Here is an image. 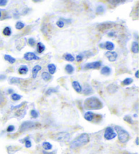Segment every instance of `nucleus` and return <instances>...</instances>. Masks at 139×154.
<instances>
[{
	"instance_id": "9d476101",
	"label": "nucleus",
	"mask_w": 139,
	"mask_h": 154,
	"mask_svg": "<svg viewBox=\"0 0 139 154\" xmlns=\"http://www.w3.org/2000/svg\"><path fill=\"white\" fill-rule=\"evenodd\" d=\"M72 87H73V89L76 90L77 92H78V93H81L82 92V87L81 86V84H79V82L77 81H73L72 82Z\"/></svg>"
},
{
	"instance_id": "603ef678",
	"label": "nucleus",
	"mask_w": 139,
	"mask_h": 154,
	"mask_svg": "<svg viewBox=\"0 0 139 154\" xmlns=\"http://www.w3.org/2000/svg\"><path fill=\"white\" fill-rule=\"evenodd\" d=\"M126 154H132V153H126Z\"/></svg>"
},
{
	"instance_id": "3c124183",
	"label": "nucleus",
	"mask_w": 139,
	"mask_h": 154,
	"mask_svg": "<svg viewBox=\"0 0 139 154\" xmlns=\"http://www.w3.org/2000/svg\"><path fill=\"white\" fill-rule=\"evenodd\" d=\"M34 2H41L42 1H37V0H36H36H35V1H33Z\"/></svg>"
},
{
	"instance_id": "c756f323",
	"label": "nucleus",
	"mask_w": 139,
	"mask_h": 154,
	"mask_svg": "<svg viewBox=\"0 0 139 154\" xmlns=\"http://www.w3.org/2000/svg\"><path fill=\"white\" fill-rule=\"evenodd\" d=\"M105 7L103 5H99V6H98L97 9H96V12L97 13V14H102L104 12H105Z\"/></svg>"
},
{
	"instance_id": "aec40b11",
	"label": "nucleus",
	"mask_w": 139,
	"mask_h": 154,
	"mask_svg": "<svg viewBox=\"0 0 139 154\" xmlns=\"http://www.w3.org/2000/svg\"><path fill=\"white\" fill-rule=\"evenodd\" d=\"M4 59L6 61H8V63H10V64H14V63L16 62V58L12 57V56H10L9 54H5Z\"/></svg>"
},
{
	"instance_id": "2eb2a0df",
	"label": "nucleus",
	"mask_w": 139,
	"mask_h": 154,
	"mask_svg": "<svg viewBox=\"0 0 139 154\" xmlns=\"http://www.w3.org/2000/svg\"><path fill=\"white\" fill-rule=\"evenodd\" d=\"M29 71V68L26 65H21L20 67L18 69V73H19L20 75H25L28 73Z\"/></svg>"
},
{
	"instance_id": "473e14b6",
	"label": "nucleus",
	"mask_w": 139,
	"mask_h": 154,
	"mask_svg": "<svg viewBox=\"0 0 139 154\" xmlns=\"http://www.w3.org/2000/svg\"><path fill=\"white\" fill-rule=\"evenodd\" d=\"M31 116L33 118H37L39 117V113L36 110L33 109L31 111Z\"/></svg>"
},
{
	"instance_id": "49530a36",
	"label": "nucleus",
	"mask_w": 139,
	"mask_h": 154,
	"mask_svg": "<svg viewBox=\"0 0 139 154\" xmlns=\"http://www.w3.org/2000/svg\"><path fill=\"white\" fill-rule=\"evenodd\" d=\"M8 94H13L14 93V90H13V89H8Z\"/></svg>"
},
{
	"instance_id": "7ed1b4c3",
	"label": "nucleus",
	"mask_w": 139,
	"mask_h": 154,
	"mask_svg": "<svg viewBox=\"0 0 139 154\" xmlns=\"http://www.w3.org/2000/svg\"><path fill=\"white\" fill-rule=\"evenodd\" d=\"M115 130L117 132L116 134H117V136H118L119 140L122 143H125L129 140L130 134L125 130L119 126H115Z\"/></svg>"
},
{
	"instance_id": "72a5a7b5",
	"label": "nucleus",
	"mask_w": 139,
	"mask_h": 154,
	"mask_svg": "<svg viewBox=\"0 0 139 154\" xmlns=\"http://www.w3.org/2000/svg\"><path fill=\"white\" fill-rule=\"evenodd\" d=\"M28 44H29V46H34L35 44H36V40H35V39L33 38H29V39H28Z\"/></svg>"
},
{
	"instance_id": "39448f33",
	"label": "nucleus",
	"mask_w": 139,
	"mask_h": 154,
	"mask_svg": "<svg viewBox=\"0 0 139 154\" xmlns=\"http://www.w3.org/2000/svg\"><path fill=\"white\" fill-rule=\"evenodd\" d=\"M116 137L117 134L116 132H115L113 128H111V127H107V128L105 129V134H104V137H105V139L110 140L115 139Z\"/></svg>"
},
{
	"instance_id": "cd10ccee",
	"label": "nucleus",
	"mask_w": 139,
	"mask_h": 154,
	"mask_svg": "<svg viewBox=\"0 0 139 154\" xmlns=\"http://www.w3.org/2000/svg\"><path fill=\"white\" fill-rule=\"evenodd\" d=\"M132 82H133L132 78H125L124 80L122 82V84L123 86H129V85L132 84Z\"/></svg>"
},
{
	"instance_id": "bb28decb",
	"label": "nucleus",
	"mask_w": 139,
	"mask_h": 154,
	"mask_svg": "<svg viewBox=\"0 0 139 154\" xmlns=\"http://www.w3.org/2000/svg\"><path fill=\"white\" fill-rule=\"evenodd\" d=\"M3 34L5 36H10L12 34V29L9 26L5 27L3 30Z\"/></svg>"
},
{
	"instance_id": "c03bdc74",
	"label": "nucleus",
	"mask_w": 139,
	"mask_h": 154,
	"mask_svg": "<svg viewBox=\"0 0 139 154\" xmlns=\"http://www.w3.org/2000/svg\"><path fill=\"white\" fill-rule=\"evenodd\" d=\"M25 104V103H21L20 105H17V106H15V107H12V109H18V108H20V107H22V106Z\"/></svg>"
},
{
	"instance_id": "1a4fd4ad",
	"label": "nucleus",
	"mask_w": 139,
	"mask_h": 154,
	"mask_svg": "<svg viewBox=\"0 0 139 154\" xmlns=\"http://www.w3.org/2000/svg\"><path fill=\"white\" fill-rule=\"evenodd\" d=\"M69 133L67 132H60L57 134V140H59V141H63V140H65L66 139H68L69 138Z\"/></svg>"
},
{
	"instance_id": "423d86ee",
	"label": "nucleus",
	"mask_w": 139,
	"mask_h": 154,
	"mask_svg": "<svg viewBox=\"0 0 139 154\" xmlns=\"http://www.w3.org/2000/svg\"><path fill=\"white\" fill-rule=\"evenodd\" d=\"M101 65H102V63L100 61H95V62L88 63L85 64L84 68L86 69H98L101 67Z\"/></svg>"
},
{
	"instance_id": "2f4dec72",
	"label": "nucleus",
	"mask_w": 139,
	"mask_h": 154,
	"mask_svg": "<svg viewBox=\"0 0 139 154\" xmlns=\"http://www.w3.org/2000/svg\"><path fill=\"white\" fill-rule=\"evenodd\" d=\"M57 91H58V90L56 88H50L47 90V91H46V92H45V94H46L47 95H50L52 93H55V92H57Z\"/></svg>"
},
{
	"instance_id": "ea45409f",
	"label": "nucleus",
	"mask_w": 139,
	"mask_h": 154,
	"mask_svg": "<svg viewBox=\"0 0 139 154\" xmlns=\"http://www.w3.org/2000/svg\"><path fill=\"white\" fill-rule=\"evenodd\" d=\"M14 129H15V127H14V126L10 125V126H9L7 128V132H13V131H14Z\"/></svg>"
},
{
	"instance_id": "8fccbe9b",
	"label": "nucleus",
	"mask_w": 139,
	"mask_h": 154,
	"mask_svg": "<svg viewBox=\"0 0 139 154\" xmlns=\"http://www.w3.org/2000/svg\"><path fill=\"white\" fill-rule=\"evenodd\" d=\"M2 17V11H1V10H0V19H1Z\"/></svg>"
},
{
	"instance_id": "a18cd8bd",
	"label": "nucleus",
	"mask_w": 139,
	"mask_h": 154,
	"mask_svg": "<svg viewBox=\"0 0 139 154\" xmlns=\"http://www.w3.org/2000/svg\"><path fill=\"white\" fill-rule=\"evenodd\" d=\"M107 35H109V37H113L116 35V33H115L114 31H111V32H109L107 33Z\"/></svg>"
},
{
	"instance_id": "7c9ffc66",
	"label": "nucleus",
	"mask_w": 139,
	"mask_h": 154,
	"mask_svg": "<svg viewBox=\"0 0 139 154\" xmlns=\"http://www.w3.org/2000/svg\"><path fill=\"white\" fill-rule=\"evenodd\" d=\"M12 99L14 100V101H17V100H19L21 99V98H22V96L21 95H19L18 94H16V93H13L11 96Z\"/></svg>"
},
{
	"instance_id": "a19ab883",
	"label": "nucleus",
	"mask_w": 139,
	"mask_h": 154,
	"mask_svg": "<svg viewBox=\"0 0 139 154\" xmlns=\"http://www.w3.org/2000/svg\"><path fill=\"white\" fill-rule=\"evenodd\" d=\"M8 4L7 0H0V6H5Z\"/></svg>"
},
{
	"instance_id": "4468645a",
	"label": "nucleus",
	"mask_w": 139,
	"mask_h": 154,
	"mask_svg": "<svg viewBox=\"0 0 139 154\" xmlns=\"http://www.w3.org/2000/svg\"><path fill=\"white\" fill-rule=\"evenodd\" d=\"M111 73V69L110 67H107V66H105V67H103L101 69L100 73L103 74L104 75H110Z\"/></svg>"
},
{
	"instance_id": "09e8293b",
	"label": "nucleus",
	"mask_w": 139,
	"mask_h": 154,
	"mask_svg": "<svg viewBox=\"0 0 139 154\" xmlns=\"http://www.w3.org/2000/svg\"><path fill=\"white\" fill-rule=\"evenodd\" d=\"M136 145H138V138H136Z\"/></svg>"
},
{
	"instance_id": "4c0bfd02",
	"label": "nucleus",
	"mask_w": 139,
	"mask_h": 154,
	"mask_svg": "<svg viewBox=\"0 0 139 154\" xmlns=\"http://www.w3.org/2000/svg\"><path fill=\"white\" fill-rule=\"evenodd\" d=\"M109 3H111V4H112V5H117V4H121V3H124L125 2V1H109L108 2Z\"/></svg>"
},
{
	"instance_id": "393cba45",
	"label": "nucleus",
	"mask_w": 139,
	"mask_h": 154,
	"mask_svg": "<svg viewBox=\"0 0 139 154\" xmlns=\"http://www.w3.org/2000/svg\"><path fill=\"white\" fill-rule=\"evenodd\" d=\"M64 58L66 61H69V62H73L75 60V58L72 54H69V53H66L65 55H64Z\"/></svg>"
},
{
	"instance_id": "79ce46f5",
	"label": "nucleus",
	"mask_w": 139,
	"mask_h": 154,
	"mask_svg": "<svg viewBox=\"0 0 139 154\" xmlns=\"http://www.w3.org/2000/svg\"><path fill=\"white\" fill-rule=\"evenodd\" d=\"M6 79V75H4V74H2V75H0V81L5 80Z\"/></svg>"
},
{
	"instance_id": "b1692460",
	"label": "nucleus",
	"mask_w": 139,
	"mask_h": 154,
	"mask_svg": "<svg viewBox=\"0 0 139 154\" xmlns=\"http://www.w3.org/2000/svg\"><path fill=\"white\" fill-rule=\"evenodd\" d=\"M42 147L45 150L48 151V150H51L52 149V145L49 142L45 141L42 143Z\"/></svg>"
},
{
	"instance_id": "ddd939ff",
	"label": "nucleus",
	"mask_w": 139,
	"mask_h": 154,
	"mask_svg": "<svg viewBox=\"0 0 139 154\" xmlns=\"http://www.w3.org/2000/svg\"><path fill=\"white\" fill-rule=\"evenodd\" d=\"M104 47H105L107 50H109V51H112V50H113L115 48V45L113 42L107 41L105 42V44H104Z\"/></svg>"
},
{
	"instance_id": "c85d7f7f",
	"label": "nucleus",
	"mask_w": 139,
	"mask_h": 154,
	"mask_svg": "<svg viewBox=\"0 0 139 154\" xmlns=\"http://www.w3.org/2000/svg\"><path fill=\"white\" fill-rule=\"evenodd\" d=\"M25 25L23 22H21V21H18V22L16 23L15 27L17 30H21V29H23L24 27H25Z\"/></svg>"
},
{
	"instance_id": "e433bc0d",
	"label": "nucleus",
	"mask_w": 139,
	"mask_h": 154,
	"mask_svg": "<svg viewBox=\"0 0 139 154\" xmlns=\"http://www.w3.org/2000/svg\"><path fill=\"white\" fill-rule=\"evenodd\" d=\"M124 120L125 122H128V123L130 124H133V121H132V118H130V117L129 116H126L124 117Z\"/></svg>"
},
{
	"instance_id": "58836bf2",
	"label": "nucleus",
	"mask_w": 139,
	"mask_h": 154,
	"mask_svg": "<svg viewBox=\"0 0 139 154\" xmlns=\"http://www.w3.org/2000/svg\"><path fill=\"white\" fill-rule=\"evenodd\" d=\"M31 146H32V144H31V140H29L28 139H26L25 140V147L26 148H30Z\"/></svg>"
},
{
	"instance_id": "37998d69",
	"label": "nucleus",
	"mask_w": 139,
	"mask_h": 154,
	"mask_svg": "<svg viewBox=\"0 0 139 154\" xmlns=\"http://www.w3.org/2000/svg\"><path fill=\"white\" fill-rule=\"evenodd\" d=\"M4 97L1 92H0V105L4 102Z\"/></svg>"
},
{
	"instance_id": "412c9836",
	"label": "nucleus",
	"mask_w": 139,
	"mask_h": 154,
	"mask_svg": "<svg viewBox=\"0 0 139 154\" xmlns=\"http://www.w3.org/2000/svg\"><path fill=\"white\" fill-rule=\"evenodd\" d=\"M42 78L44 79V81H49L50 79L52 78V75L48 72H46V71H44L42 73Z\"/></svg>"
},
{
	"instance_id": "20e7f679",
	"label": "nucleus",
	"mask_w": 139,
	"mask_h": 154,
	"mask_svg": "<svg viewBox=\"0 0 139 154\" xmlns=\"http://www.w3.org/2000/svg\"><path fill=\"white\" fill-rule=\"evenodd\" d=\"M38 125V123L31 121H26L23 122V123L21 124V126L19 128V132H23L26 131H29L30 129H33L36 128L37 126Z\"/></svg>"
},
{
	"instance_id": "de8ad7c7",
	"label": "nucleus",
	"mask_w": 139,
	"mask_h": 154,
	"mask_svg": "<svg viewBox=\"0 0 139 154\" xmlns=\"http://www.w3.org/2000/svg\"><path fill=\"white\" fill-rule=\"evenodd\" d=\"M135 77H136V78H137V79H138V78H139V77H138V70L136 71V73H135Z\"/></svg>"
},
{
	"instance_id": "f257e3e1",
	"label": "nucleus",
	"mask_w": 139,
	"mask_h": 154,
	"mask_svg": "<svg viewBox=\"0 0 139 154\" xmlns=\"http://www.w3.org/2000/svg\"><path fill=\"white\" fill-rule=\"evenodd\" d=\"M84 107L86 109H100L103 107V103L98 98L96 97H91L85 100Z\"/></svg>"
},
{
	"instance_id": "a878e982",
	"label": "nucleus",
	"mask_w": 139,
	"mask_h": 154,
	"mask_svg": "<svg viewBox=\"0 0 139 154\" xmlns=\"http://www.w3.org/2000/svg\"><path fill=\"white\" fill-rule=\"evenodd\" d=\"M20 78H16V77H12V78H10V83L11 84H20L21 81Z\"/></svg>"
},
{
	"instance_id": "dca6fc26",
	"label": "nucleus",
	"mask_w": 139,
	"mask_h": 154,
	"mask_svg": "<svg viewBox=\"0 0 139 154\" xmlns=\"http://www.w3.org/2000/svg\"><path fill=\"white\" fill-rule=\"evenodd\" d=\"M93 93V89L92 88V87L89 85L86 84L85 86H84V94L85 95H90L91 94Z\"/></svg>"
},
{
	"instance_id": "4be33fe9",
	"label": "nucleus",
	"mask_w": 139,
	"mask_h": 154,
	"mask_svg": "<svg viewBox=\"0 0 139 154\" xmlns=\"http://www.w3.org/2000/svg\"><path fill=\"white\" fill-rule=\"evenodd\" d=\"M65 69L66 72L67 73H69V74H73V72H74V71H75V69L73 67V66L71 65V64L66 65L65 66Z\"/></svg>"
},
{
	"instance_id": "6ab92c4d",
	"label": "nucleus",
	"mask_w": 139,
	"mask_h": 154,
	"mask_svg": "<svg viewBox=\"0 0 139 154\" xmlns=\"http://www.w3.org/2000/svg\"><path fill=\"white\" fill-rule=\"evenodd\" d=\"M131 50L133 53L137 54L138 53V44L137 42H133L132 43V46H131Z\"/></svg>"
},
{
	"instance_id": "f8f14e48",
	"label": "nucleus",
	"mask_w": 139,
	"mask_h": 154,
	"mask_svg": "<svg viewBox=\"0 0 139 154\" xmlns=\"http://www.w3.org/2000/svg\"><path fill=\"white\" fill-rule=\"evenodd\" d=\"M94 113L92 112V111H87L84 114V118L88 122H92L94 118Z\"/></svg>"
},
{
	"instance_id": "6e6552de",
	"label": "nucleus",
	"mask_w": 139,
	"mask_h": 154,
	"mask_svg": "<svg viewBox=\"0 0 139 154\" xmlns=\"http://www.w3.org/2000/svg\"><path fill=\"white\" fill-rule=\"evenodd\" d=\"M105 56L110 62H114L117 58V52L113 51H108L105 53Z\"/></svg>"
},
{
	"instance_id": "f03ea898",
	"label": "nucleus",
	"mask_w": 139,
	"mask_h": 154,
	"mask_svg": "<svg viewBox=\"0 0 139 154\" xmlns=\"http://www.w3.org/2000/svg\"><path fill=\"white\" fill-rule=\"evenodd\" d=\"M90 141V137L87 133H83L76 138L70 144L71 149H77L87 145Z\"/></svg>"
},
{
	"instance_id": "f3484780",
	"label": "nucleus",
	"mask_w": 139,
	"mask_h": 154,
	"mask_svg": "<svg viewBox=\"0 0 139 154\" xmlns=\"http://www.w3.org/2000/svg\"><path fill=\"white\" fill-rule=\"evenodd\" d=\"M45 50V47L44 46V44L42 43V42H38L37 44V52L38 53H42L43 52H44Z\"/></svg>"
},
{
	"instance_id": "5701e85b",
	"label": "nucleus",
	"mask_w": 139,
	"mask_h": 154,
	"mask_svg": "<svg viewBox=\"0 0 139 154\" xmlns=\"http://www.w3.org/2000/svg\"><path fill=\"white\" fill-rule=\"evenodd\" d=\"M117 89H118V88H117L116 85H114V84H110L107 87V90H108V92H109V93H114V92H117Z\"/></svg>"
},
{
	"instance_id": "f704fd0d",
	"label": "nucleus",
	"mask_w": 139,
	"mask_h": 154,
	"mask_svg": "<svg viewBox=\"0 0 139 154\" xmlns=\"http://www.w3.org/2000/svg\"><path fill=\"white\" fill-rule=\"evenodd\" d=\"M84 54H78V55H77V57H76V60L77 61V62H81V61L84 59Z\"/></svg>"
},
{
	"instance_id": "9b49d317",
	"label": "nucleus",
	"mask_w": 139,
	"mask_h": 154,
	"mask_svg": "<svg viewBox=\"0 0 139 154\" xmlns=\"http://www.w3.org/2000/svg\"><path fill=\"white\" fill-rule=\"evenodd\" d=\"M42 69V67L39 65H36L34 66L33 68L32 69V77H33V79H36V77L38 74L39 71Z\"/></svg>"
},
{
	"instance_id": "a211bd4d",
	"label": "nucleus",
	"mask_w": 139,
	"mask_h": 154,
	"mask_svg": "<svg viewBox=\"0 0 139 154\" xmlns=\"http://www.w3.org/2000/svg\"><path fill=\"white\" fill-rule=\"evenodd\" d=\"M48 73L50 75H53L57 71V67L54 64H49L48 65Z\"/></svg>"
},
{
	"instance_id": "0eeeda50",
	"label": "nucleus",
	"mask_w": 139,
	"mask_h": 154,
	"mask_svg": "<svg viewBox=\"0 0 139 154\" xmlns=\"http://www.w3.org/2000/svg\"><path fill=\"white\" fill-rule=\"evenodd\" d=\"M24 58L27 61H31L33 60H37L40 59V58L39 57H37L35 53L31 52H28L25 53V54H24Z\"/></svg>"
},
{
	"instance_id": "c9c22d12",
	"label": "nucleus",
	"mask_w": 139,
	"mask_h": 154,
	"mask_svg": "<svg viewBox=\"0 0 139 154\" xmlns=\"http://www.w3.org/2000/svg\"><path fill=\"white\" fill-rule=\"evenodd\" d=\"M65 23H64L63 20H58L57 22V25L59 28H63V26H65Z\"/></svg>"
}]
</instances>
